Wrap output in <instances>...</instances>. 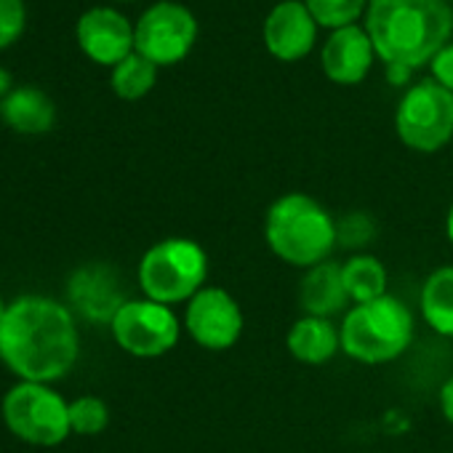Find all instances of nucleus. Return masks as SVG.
<instances>
[{
    "mask_svg": "<svg viewBox=\"0 0 453 453\" xmlns=\"http://www.w3.org/2000/svg\"><path fill=\"white\" fill-rule=\"evenodd\" d=\"M81 357V334L70 307L51 296L27 294L9 304L0 323V360L19 381L54 384Z\"/></svg>",
    "mask_w": 453,
    "mask_h": 453,
    "instance_id": "f257e3e1",
    "label": "nucleus"
},
{
    "mask_svg": "<svg viewBox=\"0 0 453 453\" xmlns=\"http://www.w3.org/2000/svg\"><path fill=\"white\" fill-rule=\"evenodd\" d=\"M453 30L445 0H371L368 35L387 67L413 70L437 57Z\"/></svg>",
    "mask_w": 453,
    "mask_h": 453,
    "instance_id": "f03ea898",
    "label": "nucleus"
},
{
    "mask_svg": "<svg viewBox=\"0 0 453 453\" xmlns=\"http://www.w3.org/2000/svg\"><path fill=\"white\" fill-rule=\"evenodd\" d=\"M262 230L273 257L296 270L328 262L339 246V221L307 192H286L275 197L265 213Z\"/></svg>",
    "mask_w": 453,
    "mask_h": 453,
    "instance_id": "7ed1b4c3",
    "label": "nucleus"
},
{
    "mask_svg": "<svg viewBox=\"0 0 453 453\" xmlns=\"http://www.w3.org/2000/svg\"><path fill=\"white\" fill-rule=\"evenodd\" d=\"M342 352L360 365H387L408 352L416 320L408 304L384 294L365 304H352L339 323Z\"/></svg>",
    "mask_w": 453,
    "mask_h": 453,
    "instance_id": "20e7f679",
    "label": "nucleus"
},
{
    "mask_svg": "<svg viewBox=\"0 0 453 453\" xmlns=\"http://www.w3.org/2000/svg\"><path fill=\"white\" fill-rule=\"evenodd\" d=\"M208 254L192 238H163L152 243L136 267V280L144 299L165 307L187 304L208 283Z\"/></svg>",
    "mask_w": 453,
    "mask_h": 453,
    "instance_id": "39448f33",
    "label": "nucleus"
},
{
    "mask_svg": "<svg viewBox=\"0 0 453 453\" xmlns=\"http://www.w3.org/2000/svg\"><path fill=\"white\" fill-rule=\"evenodd\" d=\"M0 408L9 432L30 445L54 448L73 434L70 403L51 384L19 381L6 392Z\"/></svg>",
    "mask_w": 453,
    "mask_h": 453,
    "instance_id": "423d86ee",
    "label": "nucleus"
},
{
    "mask_svg": "<svg viewBox=\"0 0 453 453\" xmlns=\"http://www.w3.org/2000/svg\"><path fill=\"white\" fill-rule=\"evenodd\" d=\"M395 128L413 152H437L453 139V91L437 81H421L397 104Z\"/></svg>",
    "mask_w": 453,
    "mask_h": 453,
    "instance_id": "0eeeda50",
    "label": "nucleus"
},
{
    "mask_svg": "<svg viewBox=\"0 0 453 453\" xmlns=\"http://www.w3.org/2000/svg\"><path fill=\"white\" fill-rule=\"evenodd\" d=\"M181 318L152 299H128L110 320L115 344L134 357H163L181 339Z\"/></svg>",
    "mask_w": 453,
    "mask_h": 453,
    "instance_id": "6e6552de",
    "label": "nucleus"
},
{
    "mask_svg": "<svg viewBox=\"0 0 453 453\" xmlns=\"http://www.w3.org/2000/svg\"><path fill=\"white\" fill-rule=\"evenodd\" d=\"M184 334L205 352L233 349L246 328L241 302L221 286H205L184 304Z\"/></svg>",
    "mask_w": 453,
    "mask_h": 453,
    "instance_id": "1a4fd4ad",
    "label": "nucleus"
},
{
    "mask_svg": "<svg viewBox=\"0 0 453 453\" xmlns=\"http://www.w3.org/2000/svg\"><path fill=\"white\" fill-rule=\"evenodd\" d=\"M197 38V22L189 9L181 4L152 6L134 30L136 54L147 57L152 65H173L181 62Z\"/></svg>",
    "mask_w": 453,
    "mask_h": 453,
    "instance_id": "9d476101",
    "label": "nucleus"
},
{
    "mask_svg": "<svg viewBox=\"0 0 453 453\" xmlns=\"http://www.w3.org/2000/svg\"><path fill=\"white\" fill-rule=\"evenodd\" d=\"M81 49L99 65H120L134 54V30L128 19L112 9H91L78 22Z\"/></svg>",
    "mask_w": 453,
    "mask_h": 453,
    "instance_id": "9b49d317",
    "label": "nucleus"
},
{
    "mask_svg": "<svg viewBox=\"0 0 453 453\" xmlns=\"http://www.w3.org/2000/svg\"><path fill=\"white\" fill-rule=\"evenodd\" d=\"M315 17L302 0H283L278 4L265 25V41L273 57L283 62H296L307 57L315 46Z\"/></svg>",
    "mask_w": 453,
    "mask_h": 453,
    "instance_id": "f8f14e48",
    "label": "nucleus"
},
{
    "mask_svg": "<svg viewBox=\"0 0 453 453\" xmlns=\"http://www.w3.org/2000/svg\"><path fill=\"white\" fill-rule=\"evenodd\" d=\"M70 302L75 304V310L83 318L110 326L115 312L128 299L123 296L118 275L110 267L91 265V267H83V270H78L73 275V280H70Z\"/></svg>",
    "mask_w": 453,
    "mask_h": 453,
    "instance_id": "ddd939ff",
    "label": "nucleus"
},
{
    "mask_svg": "<svg viewBox=\"0 0 453 453\" xmlns=\"http://www.w3.org/2000/svg\"><path fill=\"white\" fill-rule=\"evenodd\" d=\"M373 43L368 30H360L355 25L336 30L326 49H323V73L342 86L360 83L373 62Z\"/></svg>",
    "mask_w": 453,
    "mask_h": 453,
    "instance_id": "4468645a",
    "label": "nucleus"
},
{
    "mask_svg": "<svg viewBox=\"0 0 453 453\" xmlns=\"http://www.w3.org/2000/svg\"><path fill=\"white\" fill-rule=\"evenodd\" d=\"M299 307L302 315L312 318H339L349 310V296L342 280V265L328 259L304 270L299 283Z\"/></svg>",
    "mask_w": 453,
    "mask_h": 453,
    "instance_id": "2eb2a0df",
    "label": "nucleus"
},
{
    "mask_svg": "<svg viewBox=\"0 0 453 453\" xmlns=\"http://www.w3.org/2000/svg\"><path fill=\"white\" fill-rule=\"evenodd\" d=\"M286 349L302 365H326L342 352L339 323L328 318L302 315L291 323L286 334Z\"/></svg>",
    "mask_w": 453,
    "mask_h": 453,
    "instance_id": "dca6fc26",
    "label": "nucleus"
},
{
    "mask_svg": "<svg viewBox=\"0 0 453 453\" xmlns=\"http://www.w3.org/2000/svg\"><path fill=\"white\" fill-rule=\"evenodd\" d=\"M418 315L437 336L453 339V265H442L424 278Z\"/></svg>",
    "mask_w": 453,
    "mask_h": 453,
    "instance_id": "f3484780",
    "label": "nucleus"
},
{
    "mask_svg": "<svg viewBox=\"0 0 453 453\" xmlns=\"http://www.w3.org/2000/svg\"><path fill=\"white\" fill-rule=\"evenodd\" d=\"M0 112H4V120L19 134H46L57 118L54 102L33 86L14 88L0 104Z\"/></svg>",
    "mask_w": 453,
    "mask_h": 453,
    "instance_id": "a211bd4d",
    "label": "nucleus"
},
{
    "mask_svg": "<svg viewBox=\"0 0 453 453\" xmlns=\"http://www.w3.org/2000/svg\"><path fill=\"white\" fill-rule=\"evenodd\" d=\"M342 280H344V288L349 296V307L365 304V302H373V299L389 294L387 291V267L373 254H352L342 265Z\"/></svg>",
    "mask_w": 453,
    "mask_h": 453,
    "instance_id": "6ab92c4d",
    "label": "nucleus"
},
{
    "mask_svg": "<svg viewBox=\"0 0 453 453\" xmlns=\"http://www.w3.org/2000/svg\"><path fill=\"white\" fill-rule=\"evenodd\" d=\"M155 78H157V65H152L147 57L134 51L120 65H115V70H112V91L120 99L134 102V99H142L155 86Z\"/></svg>",
    "mask_w": 453,
    "mask_h": 453,
    "instance_id": "aec40b11",
    "label": "nucleus"
},
{
    "mask_svg": "<svg viewBox=\"0 0 453 453\" xmlns=\"http://www.w3.org/2000/svg\"><path fill=\"white\" fill-rule=\"evenodd\" d=\"M110 424V408L96 395H83L70 403V429L81 437H96Z\"/></svg>",
    "mask_w": 453,
    "mask_h": 453,
    "instance_id": "412c9836",
    "label": "nucleus"
},
{
    "mask_svg": "<svg viewBox=\"0 0 453 453\" xmlns=\"http://www.w3.org/2000/svg\"><path fill=\"white\" fill-rule=\"evenodd\" d=\"M304 6L323 27H349L365 9V0H304Z\"/></svg>",
    "mask_w": 453,
    "mask_h": 453,
    "instance_id": "4be33fe9",
    "label": "nucleus"
},
{
    "mask_svg": "<svg viewBox=\"0 0 453 453\" xmlns=\"http://www.w3.org/2000/svg\"><path fill=\"white\" fill-rule=\"evenodd\" d=\"M25 30V4L22 0H0V49L14 43Z\"/></svg>",
    "mask_w": 453,
    "mask_h": 453,
    "instance_id": "5701e85b",
    "label": "nucleus"
},
{
    "mask_svg": "<svg viewBox=\"0 0 453 453\" xmlns=\"http://www.w3.org/2000/svg\"><path fill=\"white\" fill-rule=\"evenodd\" d=\"M371 235H373V224L365 213H349L344 221H339V246L355 249L373 241Z\"/></svg>",
    "mask_w": 453,
    "mask_h": 453,
    "instance_id": "b1692460",
    "label": "nucleus"
},
{
    "mask_svg": "<svg viewBox=\"0 0 453 453\" xmlns=\"http://www.w3.org/2000/svg\"><path fill=\"white\" fill-rule=\"evenodd\" d=\"M432 75L442 88L453 91V43L442 46L437 51V57L432 59Z\"/></svg>",
    "mask_w": 453,
    "mask_h": 453,
    "instance_id": "393cba45",
    "label": "nucleus"
},
{
    "mask_svg": "<svg viewBox=\"0 0 453 453\" xmlns=\"http://www.w3.org/2000/svg\"><path fill=\"white\" fill-rule=\"evenodd\" d=\"M437 408H440L442 418L453 426V373L440 384V392H437Z\"/></svg>",
    "mask_w": 453,
    "mask_h": 453,
    "instance_id": "a878e982",
    "label": "nucleus"
},
{
    "mask_svg": "<svg viewBox=\"0 0 453 453\" xmlns=\"http://www.w3.org/2000/svg\"><path fill=\"white\" fill-rule=\"evenodd\" d=\"M445 238H448V243L453 246V200H450L448 213H445Z\"/></svg>",
    "mask_w": 453,
    "mask_h": 453,
    "instance_id": "bb28decb",
    "label": "nucleus"
},
{
    "mask_svg": "<svg viewBox=\"0 0 453 453\" xmlns=\"http://www.w3.org/2000/svg\"><path fill=\"white\" fill-rule=\"evenodd\" d=\"M0 94H6V96L12 94V91H9V75H6L4 70H0Z\"/></svg>",
    "mask_w": 453,
    "mask_h": 453,
    "instance_id": "cd10ccee",
    "label": "nucleus"
},
{
    "mask_svg": "<svg viewBox=\"0 0 453 453\" xmlns=\"http://www.w3.org/2000/svg\"><path fill=\"white\" fill-rule=\"evenodd\" d=\"M9 304H12V302H6L4 294H0V323H4V318H6V312H9Z\"/></svg>",
    "mask_w": 453,
    "mask_h": 453,
    "instance_id": "c85d7f7f",
    "label": "nucleus"
}]
</instances>
